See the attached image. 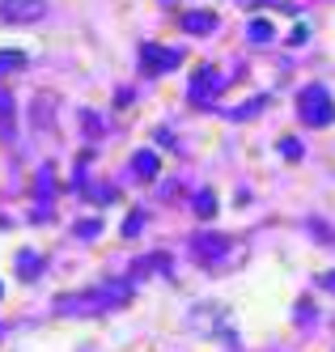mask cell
Here are the masks:
<instances>
[{
    "instance_id": "15",
    "label": "cell",
    "mask_w": 335,
    "mask_h": 352,
    "mask_svg": "<svg viewBox=\"0 0 335 352\" xmlns=\"http://www.w3.org/2000/svg\"><path fill=\"white\" fill-rule=\"evenodd\" d=\"M76 234H81V238H98V221H81V225H76Z\"/></svg>"
},
{
    "instance_id": "1",
    "label": "cell",
    "mask_w": 335,
    "mask_h": 352,
    "mask_svg": "<svg viewBox=\"0 0 335 352\" xmlns=\"http://www.w3.org/2000/svg\"><path fill=\"white\" fill-rule=\"evenodd\" d=\"M132 297V285L127 280H111L102 289H81L72 297H56V310L60 314H102V310H115Z\"/></svg>"
},
{
    "instance_id": "5",
    "label": "cell",
    "mask_w": 335,
    "mask_h": 352,
    "mask_svg": "<svg viewBox=\"0 0 335 352\" xmlns=\"http://www.w3.org/2000/svg\"><path fill=\"white\" fill-rule=\"evenodd\" d=\"M191 250H195L199 259L213 263V259H225V255H229V238L217 234V230H199V234L191 238Z\"/></svg>"
},
{
    "instance_id": "16",
    "label": "cell",
    "mask_w": 335,
    "mask_h": 352,
    "mask_svg": "<svg viewBox=\"0 0 335 352\" xmlns=\"http://www.w3.org/2000/svg\"><path fill=\"white\" fill-rule=\"evenodd\" d=\"M280 153H289V157H301V144H297V140H280Z\"/></svg>"
},
{
    "instance_id": "6",
    "label": "cell",
    "mask_w": 335,
    "mask_h": 352,
    "mask_svg": "<svg viewBox=\"0 0 335 352\" xmlns=\"http://www.w3.org/2000/svg\"><path fill=\"white\" fill-rule=\"evenodd\" d=\"M217 89H221V72L204 64V68L195 72V77H191V102H213Z\"/></svg>"
},
{
    "instance_id": "3",
    "label": "cell",
    "mask_w": 335,
    "mask_h": 352,
    "mask_svg": "<svg viewBox=\"0 0 335 352\" xmlns=\"http://www.w3.org/2000/svg\"><path fill=\"white\" fill-rule=\"evenodd\" d=\"M47 13V0H0V17L9 26H25V21H39Z\"/></svg>"
},
{
    "instance_id": "17",
    "label": "cell",
    "mask_w": 335,
    "mask_h": 352,
    "mask_svg": "<svg viewBox=\"0 0 335 352\" xmlns=\"http://www.w3.org/2000/svg\"><path fill=\"white\" fill-rule=\"evenodd\" d=\"M323 289H331V293H335V272H327V276H323Z\"/></svg>"
},
{
    "instance_id": "13",
    "label": "cell",
    "mask_w": 335,
    "mask_h": 352,
    "mask_svg": "<svg viewBox=\"0 0 335 352\" xmlns=\"http://www.w3.org/2000/svg\"><path fill=\"white\" fill-rule=\"evenodd\" d=\"M144 230V212L136 208V212H127V221H123V238H136Z\"/></svg>"
},
{
    "instance_id": "9",
    "label": "cell",
    "mask_w": 335,
    "mask_h": 352,
    "mask_svg": "<svg viewBox=\"0 0 335 352\" xmlns=\"http://www.w3.org/2000/svg\"><path fill=\"white\" fill-rule=\"evenodd\" d=\"M17 68H25V52L5 47V52H0V72H17Z\"/></svg>"
},
{
    "instance_id": "14",
    "label": "cell",
    "mask_w": 335,
    "mask_h": 352,
    "mask_svg": "<svg viewBox=\"0 0 335 352\" xmlns=\"http://www.w3.org/2000/svg\"><path fill=\"white\" fill-rule=\"evenodd\" d=\"M0 123H13V98L0 89Z\"/></svg>"
},
{
    "instance_id": "7",
    "label": "cell",
    "mask_w": 335,
    "mask_h": 352,
    "mask_svg": "<svg viewBox=\"0 0 335 352\" xmlns=\"http://www.w3.org/2000/svg\"><path fill=\"white\" fill-rule=\"evenodd\" d=\"M183 30L187 34H213L217 30V13L213 9H191V13H183Z\"/></svg>"
},
{
    "instance_id": "2",
    "label": "cell",
    "mask_w": 335,
    "mask_h": 352,
    "mask_svg": "<svg viewBox=\"0 0 335 352\" xmlns=\"http://www.w3.org/2000/svg\"><path fill=\"white\" fill-rule=\"evenodd\" d=\"M297 115H301V123H310V128H327V123H335L331 89H323V85H305V89L297 94Z\"/></svg>"
},
{
    "instance_id": "4",
    "label": "cell",
    "mask_w": 335,
    "mask_h": 352,
    "mask_svg": "<svg viewBox=\"0 0 335 352\" xmlns=\"http://www.w3.org/2000/svg\"><path fill=\"white\" fill-rule=\"evenodd\" d=\"M140 64H144V72H174L178 64H183V56L170 52V47H153V43H144V47H140Z\"/></svg>"
},
{
    "instance_id": "8",
    "label": "cell",
    "mask_w": 335,
    "mask_h": 352,
    "mask_svg": "<svg viewBox=\"0 0 335 352\" xmlns=\"http://www.w3.org/2000/svg\"><path fill=\"white\" fill-rule=\"evenodd\" d=\"M158 170H162V157L158 153H153V148H140V153L132 157V174H136V179H158Z\"/></svg>"
},
{
    "instance_id": "11",
    "label": "cell",
    "mask_w": 335,
    "mask_h": 352,
    "mask_svg": "<svg viewBox=\"0 0 335 352\" xmlns=\"http://www.w3.org/2000/svg\"><path fill=\"white\" fill-rule=\"evenodd\" d=\"M39 272H43L39 255H17V276H21V280H34Z\"/></svg>"
},
{
    "instance_id": "18",
    "label": "cell",
    "mask_w": 335,
    "mask_h": 352,
    "mask_svg": "<svg viewBox=\"0 0 335 352\" xmlns=\"http://www.w3.org/2000/svg\"><path fill=\"white\" fill-rule=\"evenodd\" d=\"M0 293H5V289H0Z\"/></svg>"
},
{
    "instance_id": "12",
    "label": "cell",
    "mask_w": 335,
    "mask_h": 352,
    "mask_svg": "<svg viewBox=\"0 0 335 352\" xmlns=\"http://www.w3.org/2000/svg\"><path fill=\"white\" fill-rule=\"evenodd\" d=\"M246 34H250L255 43H272V38H276V30H272V21H263V17H259V21H250V30H246Z\"/></svg>"
},
{
    "instance_id": "10",
    "label": "cell",
    "mask_w": 335,
    "mask_h": 352,
    "mask_svg": "<svg viewBox=\"0 0 335 352\" xmlns=\"http://www.w3.org/2000/svg\"><path fill=\"white\" fill-rule=\"evenodd\" d=\"M195 212H199V221H213L217 217V195L213 191H199L195 195Z\"/></svg>"
}]
</instances>
